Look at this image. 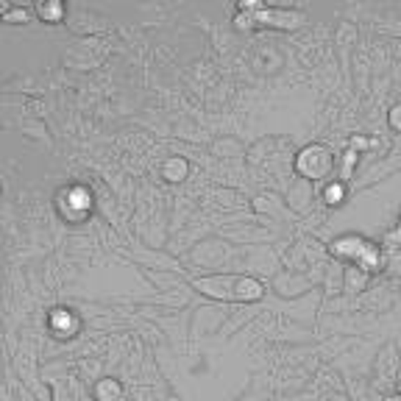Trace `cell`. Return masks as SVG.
Masks as SVG:
<instances>
[]
</instances>
